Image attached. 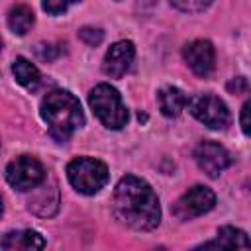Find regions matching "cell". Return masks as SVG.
I'll use <instances>...</instances> for the list:
<instances>
[{
	"mask_svg": "<svg viewBox=\"0 0 251 251\" xmlns=\"http://www.w3.org/2000/svg\"><path fill=\"white\" fill-rule=\"evenodd\" d=\"M112 210L122 224L139 231H149L161 222V206L157 194L143 178L133 175H126L116 184Z\"/></svg>",
	"mask_w": 251,
	"mask_h": 251,
	"instance_id": "1",
	"label": "cell"
},
{
	"mask_svg": "<svg viewBox=\"0 0 251 251\" xmlns=\"http://www.w3.org/2000/svg\"><path fill=\"white\" fill-rule=\"evenodd\" d=\"M41 118L55 141L65 143L84 124L80 102L67 90H51L41 102Z\"/></svg>",
	"mask_w": 251,
	"mask_h": 251,
	"instance_id": "2",
	"label": "cell"
},
{
	"mask_svg": "<svg viewBox=\"0 0 251 251\" xmlns=\"http://www.w3.org/2000/svg\"><path fill=\"white\" fill-rule=\"evenodd\" d=\"M88 104L108 129H120L127 124V110L114 86L96 84L88 94Z\"/></svg>",
	"mask_w": 251,
	"mask_h": 251,
	"instance_id": "3",
	"label": "cell"
},
{
	"mask_svg": "<svg viewBox=\"0 0 251 251\" xmlns=\"http://www.w3.org/2000/svg\"><path fill=\"white\" fill-rule=\"evenodd\" d=\"M67 176L80 194H96L108 182V167L92 157H78L67 165Z\"/></svg>",
	"mask_w": 251,
	"mask_h": 251,
	"instance_id": "4",
	"label": "cell"
},
{
	"mask_svg": "<svg viewBox=\"0 0 251 251\" xmlns=\"http://www.w3.org/2000/svg\"><path fill=\"white\" fill-rule=\"evenodd\" d=\"M6 180L12 188L25 192L39 186L45 180V169L35 157L20 155L6 167Z\"/></svg>",
	"mask_w": 251,
	"mask_h": 251,
	"instance_id": "5",
	"label": "cell"
},
{
	"mask_svg": "<svg viewBox=\"0 0 251 251\" xmlns=\"http://www.w3.org/2000/svg\"><path fill=\"white\" fill-rule=\"evenodd\" d=\"M188 106L192 116L210 129H224L229 124V110L226 102L214 94H196Z\"/></svg>",
	"mask_w": 251,
	"mask_h": 251,
	"instance_id": "6",
	"label": "cell"
},
{
	"mask_svg": "<svg viewBox=\"0 0 251 251\" xmlns=\"http://www.w3.org/2000/svg\"><path fill=\"white\" fill-rule=\"evenodd\" d=\"M216 206V194L202 184H196L192 188H188L173 206V214L178 220H192L198 218L206 212H210Z\"/></svg>",
	"mask_w": 251,
	"mask_h": 251,
	"instance_id": "7",
	"label": "cell"
},
{
	"mask_svg": "<svg viewBox=\"0 0 251 251\" xmlns=\"http://www.w3.org/2000/svg\"><path fill=\"white\" fill-rule=\"evenodd\" d=\"M194 159L200 171H204L208 176H218L222 171H226L231 165L229 151L216 143V141H202L194 149Z\"/></svg>",
	"mask_w": 251,
	"mask_h": 251,
	"instance_id": "8",
	"label": "cell"
},
{
	"mask_svg": "<svg viewBox=\"0 0 251 251\" xmlns=\"http://www.w3.org/2000/svg\"><path fill=\"white\" fill-rule=\"evenodd\" d=\"M182 57L186 65L198 76H208L216 65V51L208 39H194L182 49Z\"/></svg>",
	"mask_w": 251,
	"mask_h": 251,
	"instance_id": "9",
	"label": "cell"
},
{
	"mask_svg": "<svg viewBox=\"0 0 251 251\" xmlns=\"http://www.w3.org/2000/svg\"><path fill=\"white\" fill-rule=\"evenodd\" d=\"M133 57H135L133 43L126 41V39L118 41L106 51V57H104V63H102V71L112 78H120L129 71V67L133 63Z\"/></svg>",
	"mask_w": 251,
	"mask_h": 251,
	"instance_id": "10",
	"label": "cell"
},
{
	"mask_svg": "<svg viewBox=\"0 0 251 251\" xmlns=\"http://www.w3.org/2000/svg\"><path fill=\"white\" fill-rule=\"evenodd\" d=\"M43 247H45V239L33 229L10 231L0 241V249H8V251H33Z\"/></svg>",
	"mask_w": 251,
	"mask_h": 251,
	"instance_id": "11",
	"label": "cell"
},
{
	"mask_svg": "<svg viewBox=\"0 0 251 251\" xmlns=\"http://www.w3.org/2000/svg\"><path fill=\"white\" fill-rule=\"evenodd\" d=\"M200 247H222V249H249L251 243H249V237L245 231L237 229V227H231V226H224L220 227L218 231V239L216 241H208Z\"/></svg>",
	"mask_w": 251,
	"mask_h": 251,
	"instance_id": "12",
	"label": "cell"
},
{
	"mask_svg": "<svg viewBox=\"0 0 251 251\" xmlns=\"http://www.w3.org/2000/svg\"><path fill=\"white\" fill-rule=\"evenodd\" d=\"M157 100H159V108L167 118H176L182 108L186 106V96L180 88L176 86H165L157 92Z\"/></svg>",
	"mask_w": 251,
	"mask_h": 251,
	"instance_id": "13",
	"label": "cell"
},
{
	"mask_svg": "<svg viewBox=\"0 0 251 251\" xmlns=\"http://www.w3.org/2000/svg\"><path fill=\"white\" fill-rule=\"evenodd\" d=\"M12 73H14L16 80H18L22 86H25L27 90H35V88L41 84V75H39L37 67L31 65V63H29L27 59H24V57H18V59L14 61Z\"/></svg>",
	"mask_w": 251,
	"mask_h": 251,
	"instance_id": "14",
	"label": "cell"
},
{
	"mask_svg": "<svg viewBox=\"0 0 251 251\" xmlns=\"http://www.w3.org/2000/svg\"><path fill=\"white\" fill-rule=\"evenodd\" d=\"M33 22H35L33 12H31V8L25 6V4L14 6V8L10 10V14H8V27H10L16 35H25V33L31 29Z\"/></svg>",
	"mask_w": 251,
	"mask_h": 251,
	"instance_id": "15",
	"label": "cell"
},
{
	"mask_svg": "<svg viewBox=\"0 0 251 251\" xmlns=\"http://www.w3.org/2000/svg\"><path fill=\"white\" fill-rule=\"evenodd\" d=\"M212 0H171V4H175L178 10L182 12H200L204 10Z\"/></svg>",
	"mask_w": 251,
	"mask_h": 251,
	"instance_id": "16",
	"label": "cell"
},
{
	"mask_svg": "<svg viewBox=\"0 0 251 251\" xmlns=\"http://www.w3.org/2000/svg\"><path fill=\"white\" fill-rule=\"evenodd\" d=\"M75 2H78V0H43V10L57 16V14H63Z\"/></svg>",
	"mask_w": 251,
	"mask_h": 251,
	"instance_id": "17",
	"label": "cell"
},
{
	"mask_svg": "<svg viewBox=\"0 0 251 251\" xmlns=\"http://www.w3.org/2000/svg\"><path fill=\"white\" fill-rule=\"evenodd\" d=\"M78 37H80L86 45H98V43L102 41L104 33H102V29H96V27H82V29L78 31Z\"/></svg>",
	"mask_w": 251,
	"mask_h": 251,
	"instance_id": "18",
	"label": "cell"
},
{
	"mask_svg": "<svg viewBox=\"0 0 251 251\" xmlns=\"http://www.w3.org/2000/svg\"><path fill=\"white\" fill-rule=\"evenodd\" d=\"M247 88H249V84H247V78L245 76H237V78H231L227 82V90L233 92V94H245Z\"/></svg>",
	"mask_w": 251,
	"mask_h": 251,
	"instance_id": "19",
	"label": "cell"
},
{
	"mask_svg": "<svg viewBox=\"0 0 251 251\" xmlns=\"http://www.w3.org/2000/svg\"><path fill=\"white\" fill-rule=\"evenodd\" d=\"M37 55L43 61H51V59H55L59 55V49L53 51V45H37Z\"/></svg>",
	"mask_w": 251,
	"mask_h": 251,
	"instance_id": "20",
	"label": "cell"
},
{
	"mask_svg": "<svg viewBox=\"0 0 251 251\" xmlns=\"http://www.w3.org/2000/svg\"><path fill=\"white\" fill-rule=\"evenodd\" d=\"M249 108H251V102H245L243 108H241V129L245 135H249L251 127H249Z\"/></svg>",
	"mask_w": 251,
	"mask_h": 251,
	"instance_id": "21",
	"label": "cell"
},
{
	"mask_svg": "<svg viewBox=\"0 0 251 251\" xmlns=\"http://www.w3.org/2000/svg\"><path fill=\"white\" fill-rule=\"evenodd\" d=\"M0 216H2V200H0Z\"/></svg>",
	"mask_w": 251,
	"mask_h": 251,
	"instance_id": "22",
	"label": "cell"
},
{
	"mask_svg": "<svg viewBox=\"0 0 251 251\" xmlns=\"http://www.w3.org/2000/svg\"><path fill=\"white\" fill-rule=\"evenodd\" d=\"M0 49H2V41H0Z\"/></svg>",
	"mask_w": 251,
	"mask_h": 251,
	"instance_id": "23",
	"label": "cell"
}]
</instances>
